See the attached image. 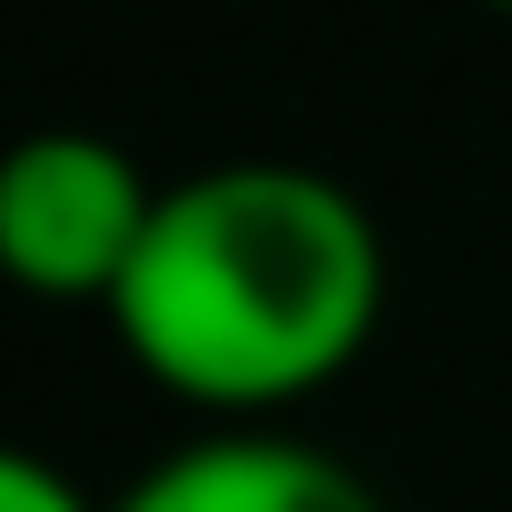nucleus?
<instances>
[{"label": "nucleus", "instance_id": "1", "mask_svg": "<svg viewBox=\"0 0 512 512\" xmlns=\"http://www.w3.org/2000/svg\"><path fill=\"white\" fill-rule=\"evenodd\" d=\"M382 231L312 161H211L161 211L101 302L131 372L211 422H272L332 392L382 332Z\"/></svg>", "mask_w": 512, "mask_h": 512}, {"label": "nucleus", "instance_id": "2", "mask_svg": "<svg viewBox=\"0 0 512 512\" xmlns=\"http://www.w3.org/2000/svg\"><path fill=\"white\" fill-rule=\"evenodd\" d=\"M161 181L101 131H31L0 171V262L41 302H111Z\"/></svg>", "mask_w": 512, "mask_h": 512}, {"label": "nucleus", "instance_id": "3", "mask_svg": "<svg viewBox=\"0 0 512 512\" xmlns=\"http://www.w3.org/2000/svg\"><path fill=\"white\" fill-rule=\"evenodd\" d=\"M111 512H392L342 452L282 422H211L201 442L161 452Z\"/></svg>", "mask_w": 512, "mask_h": 512}, {"label": "nucleus", "instance_id": "4", "mask_svg": "<svg viewBox=\"0 0 512 512\" xmlns=\"http://www.w3.org/2000/svg\"><path fill=\"white\" fill-rule=\"evenodd\" d=\"M0 512H111V502H91L61 462H41V452H0Z\"/></svg>", "mask_w": 512, "mask_h": 512}, {"label": "nucleus", "instance_id": "5", "mask_svg": "<svg viewBox=\"0 0 512 512\" xmlns=\"http://www.w3.org/2000/svg\"><path fill=\"white\" fill-rule=\"evenodd\" d=\"M482 11H512V0H482Z\"/></svg>", "mask_w": 512, "mask_h": 512}]
</instances>
